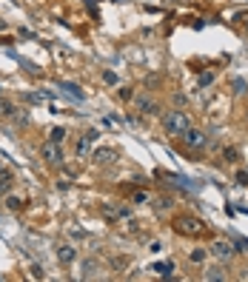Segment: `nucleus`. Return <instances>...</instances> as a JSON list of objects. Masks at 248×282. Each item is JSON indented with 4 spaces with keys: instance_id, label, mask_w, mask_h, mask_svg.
I'll list each match as a JSON object with an SVG mask.
<instances>
[{
    "instance_id": "22",
    "label": "nucleus",
    "mask_w": 248,
    "mask_h": 282,
    "mask_svg": "<svg viewBox=\"0 0 248 282\" xmlns=\"http://www.w3.org/2000/svg\"><path fill=\"white\" fill-rule=\"evenodd\" d=\"M131 203H137V205L148 203V191H134V194H131Z\"/></svg>"
},
{
    "instance_id": "28",
    "label": "nucleus",
    "mask_w": 248,
    "mask_h": 282,
    "mask_svg": "<svg viewBox=\"0 0 248 282\" xmlns=\"http://www.w3.org/2000/svg\"><path fill=\"white\" fill-rule=\"evenodd\" d=\"M29 271H32V277H34V280H40V277H43V271H40V268H37V265H32V268H29Z\"/></svg>"
},
{
    "instance_id": "21",
    "label": "nucleus",
    "mask_w": 248,
    "mask_h": 282,
    "mask_svg": "<svg viewBox=\"0 0 248 282\" xmlns=\"http://www.w3.org/2000/svg\"><path fill=\"white\" fill-rule=\"evenodd\" d=\"M205 280H214V282H223V280H226V274L220 271V268H211V271L205 274Z\"/></svg>"
},
{
    "instance_id": "20",
    "label": "nucleus",
    "mask_w": 248,
    "mask_h": 282,
    "mask_svg": "<svg viewBox=\"0 0 248 282\" xmlns=\"http://www.w3.org/2000/svg\"><path fill=\"white\" fill-rule=\"evenodd\" d=\"M103 83H106V86H117V83H120V77H117L112 68H109V71H103Z\"/></svg>"
},
{
    "instance_id": "29",
    "label": "nucleus",
    "mask_w": 248,
    "mask_h": 282,
    "mask_svg": "<svg viewBox=\"0 0 248 282\" xmlns=\"http://www.w3.org/2000/svg\"><path fill=\"white\" fill-rule=\"evenodd\" d=\"M0 32H6V20H0Z\"/></svg>"
},
{
    "instance_id": "4",
    "label": "nucleus",
    "mask_w": 248,
    "mask_h": 282,
    "mask_svg": "<svg viewBox=\"0 0 248 282\" xmlns=\"http://www.w3.org/2000/svg\"><path fill=\"white\" fill-rule=\"evenodd\" d=\"M134 112H140L143 117H160V106L157 100L148 94V91H140V94H134Z\"/></svg>"
},
{
    "instance_id": "14",
    "label": "nucleus",
    "mask_w": 248,
    "mask_h": 282,
    "mask_svg": "<svg viewBox=\"0 0 248 282\" xmlns=\"http://www.w3.org/2000/svg\"><path fill=\"white\" fill-rule=\"evenodd\" d=\"M91 146H94V143H91L89 137H83V134H80V143H77V157H91Z\"/></svg>"
},
{
    "instance_id": "30",
    "label": "nucleus",
    "mask_w": 248,
    "mask_h": 282,
    "mask_svg": "<svg viewBox=\"0 0 248 282\" xmlns=\"http://www.w3.org/2000/svg\"><path fill=\"white\" fill-rule=\"evenodd\" d=\"M246 26H248V17H246Z\"/></svg>"
},
{
    "instance_id": "26",
    "label": "nucleus",
    "mask_w": 248,
    "mask_h": 282,
    "mask_svg": "<svg viewBox=\"0 0 248 282\" xmlns=\"http://www.w3.org/2000/svg\"><path fill=\"white\" fill-rule=\"evenodd\" d=\"M112 265H114V268H125V265H128V260H125V257H117Z\"/></svg>"
},
{
    "instance_id": "31",
    "label": "nucleus",
    "mask_w": 248,
    "mask_h": 282,
    "mask_svg": "<svg viewBox=\"0 0 248 282\" xmlns=\"http://www.w3.org/2000/svg\"><path fill=\"white\" fill-rule=\"evenodd\" d=\"M0 171H3V169H0Z\"/></svg>"
},
{
    "instance_id": "3",
    "label": "nucleus",
    "mask_w": 248,
    "mask_h": 282,
    "mask_svg": "<svg viewBox=\"0 0 248 282\" xmlns=\"http://www.w3.org/2000/svg\"><path fill=\"white\" fill-rule=\"evenodd\" d=\"M40 157H43V163H49V166H63V160H66V151H63V143H55V140H46L43 146H40Z\"/></svg>"
},
{
    "instance_id": "15",
    "label": "nucleus",
    "mask_w": 248,
    "mask_h": 282,
    "mask_svg": "<svg viewBox=\"0 0 248 282\" xmlns=\"http://www.w3.org/2000/svg\"><path fill=\"white\" fill-rule=\"evenodd\" d=\"M223 160H226V163H237V160H240V148L237 146L223 148Z\"/></svg>"
},
{
    "instance_id": "13",
    "label": "nucleus",
    "mask_w": 248,
    "mask_h": 282,
    "mask_svg": "<svg viewBox=\"0 0 248 282\" xmlns=\"http://www.w3.org/2000/svg\"><path fill=\"white\" fill-rule=\"evenodd\" d=\"M208 254H211V251H205V248H194L191 254H188V262H194V265H205Z\"/></svg>"
},
{
    "instance_id": "24",
    "label": "nucleus",
    "mask_w": 248,
    "mask_h": 282,
    "mask_svg": "<svg viewBox=\"0 0 248 282\" xmlns=\"http://www.w3.org/2000/svg\"><path fill=\"white\" fill-rule=\"evenodd\" d=\"M83 137H89L91 143H97V140H100V131H97V128H89V131H83Z\"/></svg>"
},
{
    "instance_id": "7",
    "label": "nucleus",
    "mask_w": 248,
    "mask_h": 282,
    "mask_svg": "<svg viewBox=\"0 0 248 282\" xmlns=\"http://www.w3.org/2000/svg\"><path fill=\"white\" fill-rule=\"evenodd\" d=\"M151 205H154V211H157V214H169L171 208H174L171 197H154V200H151Z\"/></svg>"
},
{
    "instance_id": "25",
    "label": "nucleus",
    "mask_w": 248,
    "mask_h": 282,
    "mask_svg": "<svg viewBox=\"0 0 248 282\" xmlns=\"http://www.w3.org/2000/svg\"><path fill=\"white\" fill-rule=\"evenodd\" d=\"M237 182L240 185H248V171H237Z\"/></svg>"
},
{
    "instance_id": "5",
    "label": "nucleus",
    "mask_w": 248,
    "mask_h": 282,
    "mask_svg": "<svg viewBox=\"0 0 248 282\" xmlns=\"http://www.w3.org/2000/svg\"><path fill=\"white\" fill-rule=\"evenodd\" d=\"M180 140H183V146L188 148V151H203L205 143H208V137H205L200 128H188V131H186Z\"/></svg>"
},
{
    "instance_id": "2",
    "label": "nucleus",
    "mask_w": 248,
    "mask_h": 282,
    "mask_svg": "<svg viewBox=\"0 0 248 282\" xmlns=\"http://www.w3.org/2000/svg\"><path fill=\"white\" fill-rule=\"evenodd\" d=\"M188 128H191V120H188V114L186 112L171 109V112L163 114V131H166L169 137H183Z\"/></svg>"
},
{
    "instance_id": "23",
    "label": "nucleus",
    "mask_w": 248,
    "mask_h": 282,
    "mask_svg": "<svg viewBox=\"0 0 248 282\" xmlns=\"http://www.w3.org/2000/svg\"><path fill=\"white\" fill-rule=\"evenodd\" d=\"M97 271V262H83V277H94Z\"/></svg>"
},
{
    "instance_id": "1",
    "label": "nucleus",
    "mask_w": 248,
    "mask_h": 282,
    "mask_svg": "<svg viewBox=\"0 0 248 282\" xmlns=\"http://www.w3.org/2000/svg\"><path fill=\"white\" fill-rule=\"evenodd\" d=\"M171 228H174V234L188 237V239H197V237L205 234V223L194 214H177L174 220H171Z\"/></svg>"
},
{
    "instance_id": "11",
    "label": "nucleus",
    "mask_w": 248,
    "mask_h": 282,
    "mask_svg": "<svg viewBox=\"0 0 248 282\" xmlns=\"http://www.w3.org/2000/svg\"><path fill=\"white\" fill-rule=\"evenodd\" d=\"M128 214V208H117V205H103V217H106V220H117V217H125Z\"/></svg>"
},
{
    "instance_id": "27",
    "label": "nucleus",
    "mask_w": 248,
    "mask_h": 282,
    "mask_svg": "<svg viewBox=\"0 0 248 282\" xmlns=\"http://www.w3.org/2000/svg\"><path fill=\"white\" fill-rule=\"evenodd\" d=\"M148 251H154V254H157V251H163V242H160V239H154V242L148 245Z\"/></svg>"
},
{
    "instance_id": "8",
    "label": "nucleus",
    "mask_w": 248,
    "mask_h": 282,
    "mask_svg": "<svg viewBox=\"0 0 248 282\" xmlns=\"http://www.w3.org/2000/svg\"><path fill=\"white\" fill-rule=\"evenodd\" d=\"M114 157H117V154H114L112 148H100V151H94V163H97V166H106V163H114Z\"/></svg>"
},
{
    "instance_id": "9",
    "label": "nucleus",
    "mask_w": 248,
    "mask_h": 282,
    "mask_svg": "<svg viewBox=\"0 0 248 282\" xmlns=\"http://www.w3.org/2000/svg\"><path fill=\"white\" fill-rule=\"evenodd\" d=\"M74 257H77V251L71 248V245H60V248H57V260L63 262V265L74 262Z\"/></svg>"
},
{
    "instance_id": "18",
    "label": "nucleus",
    "mask_w": 248,
    "mask_h": 282,
    "mask_svg": "<svg viewBox=\"0 0 248 282\" xmlns=\"http://www.w3.org/2000/svg\"><path fill=\"white\" fill-rule=\"evenodd\" d=\"M9 191H11V177L9 174H3V177H0V197H6Z\"/></svg>"
},
{
    "instance_id": "12",
    "label": "nucleus",
    "mask_w": 248,
    "mask_h": 282,
    "mask_svg": "<svg viewBox=\"0 0 248 282\" xmlns=\"http://www.w3.org/2000/svg\"><path fill=\"white\" fill-rule=\"evenodd\" d=\"M6 208H9V211H23V208H26V200L17 197V194H6Z\"/></svg>"
},
{
    "instance_id": "16",
    "label": "nucleus",
    "mask_w": 248,
    "mask_h": 282,
    "mask_svg": "<svg viewBox=\"0 0 248 282\" xmlns=\"http://www.w3.org/2000/svg\"><path fill=\"white\" fill-rule=\"evenodd\" d=\"M66 137H68V131L66 128H60V125L49 131V140H55V143H66Z\"/></svg>"
},
{
    "instance_id": "17",
    "label": "nucleus",
    "mask_w": 248,
    "mask_h": 282,
    "mask_svg": "<svg viewBox=\"0 0 248 282\" xmlns=\"http://www.w3.org/2000/svg\"><path fill=\"white\" fill-rule=\"evenodd\" d=\"M117 97L123 103H131L134 100V91H131V86H120V91H117Z\"/></svg>"
},
{
    "instance_id": "10",
    "label": "nucleus",
    "mask_w": 248,
    "mask_h": 282,
    "mask_svg": "<svg viewBox=\"0 0 248 282\" xmlns=\"http://www.w3.org/2000/svg\"><path fill=\"white\" fill-rule=\"evenodd\" d=\"M14 112H17V106L11 100H6V97H0V120H9V117H14Z\"/></svg>"
},
{
    "instance_id": "19",
    "label": "nucleus",
    "mask_w": 248,
    "mask_h": 282,
    "mask_svg": "<svg viewBox=\"0 0 248 282\" xmlns=\"http://www.w3.org/2000/svg\"><path fill=\"white\" fill-rule=\"evenodd\" d=\"M214 80H217L214 71H205V74H200V89H208V86H211Z\"/></svg>"
},
{
    "instance_id": "6",
    "label": "nucleus",
    "mask_w": 248,
    "mask_h": 282,
    "mask_svg": "<svg viewBox=\"0 0 248 282\" xmlns=\"http://www.w3.org/2000/svg\"><path fill=\"white\" fill-rule=\"evenodd\" d=\"M208 251H211V257H217L220 262L231 260V257L237 254V248H234V245H231L228 239H214V242H211V248H208Z\"/></svg>"
}]
</instances>
